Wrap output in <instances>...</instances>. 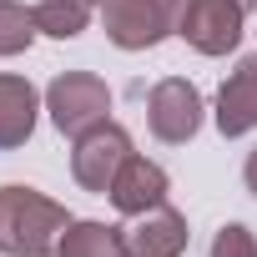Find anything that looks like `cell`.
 I'll use <instances>...</instances> for the list:
<instances>
[{
  "mask_svg": "<svg viewBox=\"0 0 257 257\" xmlns=\"http://www.w3.org/2000/svg\"><path fill=\"white\" fill-rule=\"evenodd\" d=\"M71 222L76 217L36 187H0V257H56Z\"/></svg>",
  "mask_w": 257,
  "mask_h": 257,
  "instance_id": "cell-1",
  "label": "cell"
},
{
  "mask_svg": "<svg viewBox=\"0 0 257 257\" xmlns=\"http://www.w3.org/2000/svg\"><path fill=\"white\" fill-rule=\"evenodd\" d=\"M187 0H101V26L116 51H152L177 36Z\"/></svg>",
  "mask_w": 257,
  "mask_h": 257,
  "instance_id": "cell-2",
  "label": "cell"
},
{
  "mask_svg": "<svg viewBox=\"0 0 257 257\" xmlns=\"http://www.w3.org/2000/svg\"><path fill=\"white\" fill-rule=\"evenodd\" d=\"M46 111L56 121L61 137H86L91 126L111 121V86L96 76V71H61L51 86H46Z\"/></svg>",
  "mask_w": 257,
  "mask_h": 257,
  "instance_id": "cell-3",
  "label": "cell"
},
{
  "mask_svg": "<svg viewBox=\"0 0 257 257\" xmlns=\"http://www.w3.org/2000/svg\"><path fill=\"white\" fill-rule=\"evenodd\" d=\"M126 157H132V132L116 126V121H101V126H91L86 137H76V147H71V177H76L81 192L106 197L111 182H116V172L126 167Z\"/></svg>",
  "mask_w": 257,
  "mask_h": 257,
  "instance_id": "cell-4",
  "label": "cell"
},
{
  "mask_svg": "<svg viewBox=\"0 0 257 257\" xmlns=\"http://www.w3.org/2000/svg\"><path fill=\"white\" fill-rule=\"evenodd\" d=\"M147 126L152 137L167 142V147H187L197 132H202V91L182 76H167L152 86L147 96Z\"/></svg>",
  "mask_w": 257,
  "mask_h": 257,
  "instance_id": "cell-5",
  "label": "cell"
},
{
  "mask_svg": "<svg viewBox=\"0 0 257 257\" xmlns=\"http://www.w3.org/2000/svg\"><path fill=\"white\" fill-rule=\"evenodd\" d=\"M242 21H247V11L237 0H187L182 21H177V36L197 56H227L242 41Z\"/></svg>",
  "mask_w": 257,
  "mask_h": 257,
  "instance_id": "cell-6",
  "label": "cell"
},
{
  "mask_svg": "<svg viewBox=\"0 0 257 257\" xmlns=\"http://www.w3.org/2000/svg\"><path fill=\"white\" fill-rule=\"evenodd\" d=\"M121 242H126V257H182L192 242V227L177 207L162 202V207L132 217V227H121Z\"/></svg>",
  "mask_w": 257,
  "mask_h": 257,
  "instance_id": "cell-7",
  "label": "cell"
},
{
  "mask_svg": "<svg viewBox=\"0 0 257 257\" xmlns=\"http://www.w3.org/2000/svg\"><path fill=\"white\" fill-rule=\"evenodd\" d=\"M167 192H172V177L157 167V162H147V157H126V167L116 172V182H111V207L121 212V217H142V212H152V207H162L167 202Z\"/></svg>",
  "mask_w": 257,
  "mask_h": 257,
  "instance_id": "cell-8",
  "label": "cell"
},
{
  "mask_svg": "<svg viewBox=\"0 0 257 257\" xmlns=\"http://www.w3.org/2000/svg\"><path fill=\"white\" fill-rule=\"evenodd\" d=\"M212 116H217V132H222L227 142L257 132V56H242L237 71H227Z\"/></svg>",
  "mask_w": 257,
  "mask_h": 257,
  "instance_id": "cell-9",
  "label": "cell"
},
{
  "mask_svg": "<svg viewBox=\"0 0 257 257\" xmlns=\"http://www.w3.org/2000/svg\"><path fill=\"white\" fill-rule=\"evenodd\" d=\"M36 116H41V96L26 76L0 71V152H16L36 137Z\"/></svg>",
  "mask_w": 257,
  "mask_h": 257,
  "instance_id": "cell-10",
  "label": "cell"
},
{
  "mask_svg": "<svg viewBox=\"0 0 257 257\" xmlns=\"http://www.w3.org/2000/svg\"><path fill=\"white\" fill-rule=\"evenodd\" d=\"M56 257H126V242H121V227L86 217V222H71L61 232Z\"/></svg>",
  "mask_w": 257,
  "mask_h": 257,
  "instance_id": "cell-11",
  "label": "cell"
},
{
  "mask_svg": "<svg viewBox=\"0 0 257 257\" xmlns=\"http://www.w3.org/2000/svg\"><path fill=\"white\" fill-rule=\"evenodd\" d=\"M31 16H36V31L51 36V41H76L91 26L86 0H41V6H31Z\"/></svg>",
  "mask_w": 257,
  "mask_h": 257,
  "instance_id": "cell-12",
  "label": "cell"
},
{
  "mask_svg": "<svg viewBox=\"0 0 257 257\" xmlns=\"http://www.w3.org/2000/svg\"><path fill=\"white\" fill-rule=\"evenodd\" d=\"M36 36H41V31H36L31 6H21V0H0V56H21V51H31Z\"/></svg>",
  "mask_w": 257,
  "mask_h": 257,
  "instance_id": "cell-13",
  "label": "cell"
},
{
  "mask_svg": "<svg viewBox=\"0 0 257 257\" xmlns=\"http://www.w3.org/2000/svg\"><path fill=\"white\" fill-rule=\"evenodd\" d=\"M207 257H257V237H252V227L227 222V227L212 237V252H207Z\"/></svg>",
  "mask_w": 257,
  "mask_h": 257,
  "instance_id": "cell-14",
  "label": "cell"
},
{
  "mask_svg": "<svg viewBox=\"0 0 257 257\" xmlns=\"http://www.w3.org/2000/svg\"><path fill=\"white\" fill-rule=\"evenodd\" d=\"M242 182H247V192L257 197V152H247V162H242Z\"/></svg>",
  "mask_w": 257,
  "mask_h": 257,
  "instance_id": "cell-15",
  "label": "cell"
},
{
  "mask_svg": "<svg viewBox=\"0 0 257 257\" xmlns=\"http://www.w3.org/2000/svg\"><path fill=\"white\" fill-rule=\"evenodd\" d=\"M237 6H242V11H257V0H237Z\"/></svg>",
  "mask_w": 257,
  "mask_h": 257,
  "instance_id": "cell-16",
  "label": "cell"
},
{
  "mask_svg": "<svg viewBox=\"0 0 257 257\" xmlns=\"http://www.w3.org/2000/svg\"><path fill=\"white\" fill-rule=\"evenodd\" d=\"M86 6H96V0H86Z\"/></svg>",
  "mask_w": 257,
  "mask_h": 257,
  "instance_id": "cell-17",
  "label": "cell"
}]
</instances>
